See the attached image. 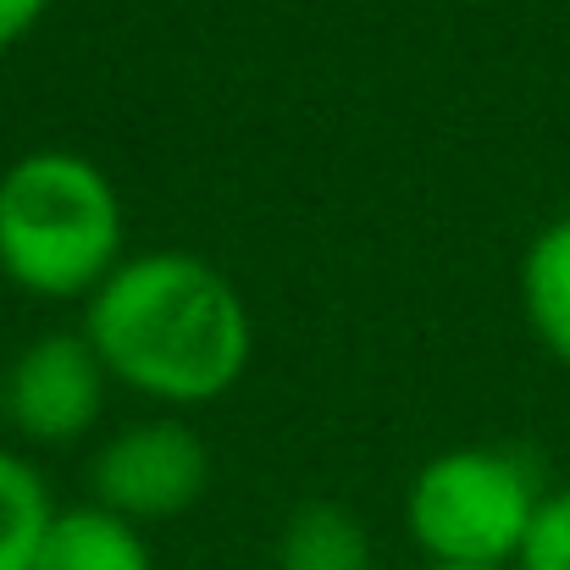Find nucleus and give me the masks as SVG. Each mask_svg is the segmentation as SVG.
Listing matches in <instances>:
<instances>
[{"label":"nucleus","instance_id":"obj_1","mask_svg":"<svg viewBox=\"0 0 570 570\" xmlns=\"http://www.w3.org/2000/svg\"><path fill=\"white\" fill-rule=\"evenodd\" d=\"M78 327L106 377L173 415L227 399L255 361V322L238 283L189 249L128 255L83 299Z\"/></svg>","mask_w":570,"mask_h":570},{"label":"nucleus","instance_id":"obj_2","mask_svg":"<svg viewBox=\"0 0 570 570\" xmlns=\"http://www.w3.org/2000/svg\"><path fill=\"white\" fill-rule=\"evenodd\" d=\"M128 261V210L111 173L67 145L0 173V283L39 305H83Z\"/></svg>","mask_w":570,"mask_h":570},{"label":"nucleus","instance_id":"obj_3","mask_svg":"<svg viewBox=\"0 0 570 570\" xmlns=\"http://www.w3.org/2000/svg\"><path fill=\"white\" fill-rule=\"evenodd\" d=\"M549 499L543 465L515 443H454L404 488V532L426 566H515Z\"/></svg>","mask_w":570,"mask_h":570},{"label":"nucleus","instance_id":"obj_4","mask_svg":"<svg viewBox=\"0 0 570 570\" xmlns=\"http://www.w3.org/2000/svg\"><path fill=\"white\" fill-rule=\"evenodd\" d=\"M205 488H210V449L173 410L117 426L89 454V504L134 527H161L189 515L205 499Z\"/></svg>","mask_w":570,"mask_h":570},{"label":"nucleus","instance_id":"obj_5","mask_svg":"<svg viewBox=\"0 0 570 570\" xmlns=\"http://www.w3.org/2000/svg\"><path fill=\"white\" fill-rule=\"evenodd\" d=\"M111 387L83 327H50L6 361V426L33 449H72L95 438Z\"/></svg>","mask_w":570,"mask_h":570},{"label":"nucleus","instance_id":"obj_6","mask_svg":"<svg viewBox=\"0 0 570 570\" xmlns=\"http://www.w3.org/2000/svg\"><path fill=\"white\" fill-rule=\"evenodd\" d=\"M515 294L543 355L570 372V210L532 233L515 272Z\"/></svg>","mask_w":570,"mask_h":570},{"label":"nucleus","instance_id":"obj_7","mask_svg":"<svg viewBox=\"0 0 570 570\" xmlns=\"http://www.w3.org/2000/svg\"><path fill=\"white\" fill-rule=\"evenodd\" d=\"M39 570H156V554H150L145 527L83 499L56 515Z\"/></svg>","mask_w":570,"mask_h":570},{"label":"nucleus","instance_id":"obj_8","mask_svg":"<svg viewBox=\"0 0 570 570\" xmlns=\"http://www.w3.org/2000/svg\"><path fill=\"white\" fill-rule=\"evenodd\" d=\"M366 521L338 499H305L277 532V570H372Z\"/></svg>","mask_w":570,"mask_h":570},{"label":"nucleus","instance_id":"obj_9","mask_svg":"<svg viewBox=\"0 0 570 570\" xmlns=\"http://www.w3.org/2000/svg\"><path fill=\"white\" fill-rule=\"evenodd\" d=\"M56 515H61V504H56L45 471L28 454L0 449V570H39Z\"/></svg>","mask_w":570,"mask_h":570},{"label":"nucleus","instance_id":"obj_10","mask_svg":"<svg viewBox=\"0 0 570 570\" xmlns=\"http://www.w3.org/2000/svg\"><path fill=\"white\" fill-rule=\"evenodd\" d=\"M515 570H570V482L566 488H549L538 521H532V538L521 549Z\"/></svg>","mask_w":570,"mask_h":570},{"label":"nucleus","instance_id":"obj_11","mask_svg":"<svg viewBox=\"0 0 570 570\" xmlns=\"http://www.w3.org/2000/svg\"><path fill=\"white\" fill-rule=\"evenodd\" d=\"M56 0H0V56L17 50L45 17H50Z\"/></svg>","mask_w":570,"mask_h":570},{"label":"nucleus","instance_id":"obj_12","mask_svg":"<svg viewBox=\"0 0 570 570\" xmlns=\"http://www.w3.org/2000/svg\"><path fill=\"white\" fill-rule=\"evenodd\" d=\"M421 570H515V566H421Z\"/></svg>","mask_w":570,"mask_h":570},{"label":"nucleus","instance_id":"obj_13","mask_svg":"<svg viewBox=\"0 0 570 570\" xmlns=\"http://www.w3.org/2000/svg\"><path fill=\"white\" fill-rule=\"evenodd\" d=\"M0 426H6V366H0Z\"/></svg>","mask_w":570,"mask_h":570}]
</instances>
